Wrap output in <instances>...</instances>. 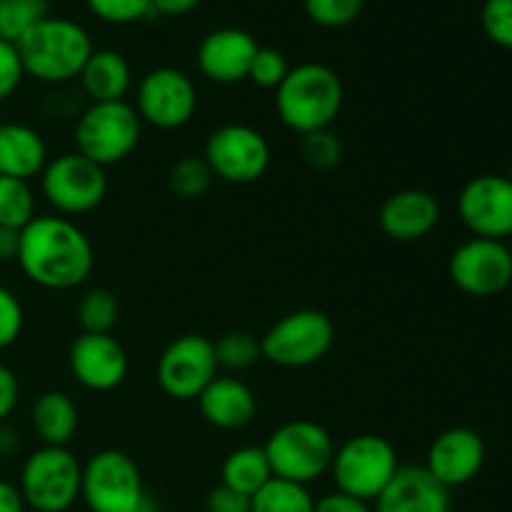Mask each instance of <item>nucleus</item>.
<instances>
[{
	"label": "nucleus",
	"instance_id": "nucleus-1",
	"mask_svg": "<svg viewBox=\"0 0 512 512\" xmlns=\"http://www.w3.org/2000/svg\"><path fill=\"white\" fill-rule=\"evenodd\" d=\"M18 265L30 283L45 290H75L88 283L95 250L80 225L63 215H35L20 230Z\"/></svg>",
	"mask_w": 512,
	"mask_h": 512
},
{
	"label": "nucleus",
	"instance_id": "nucleus-2",
	"mask_svg": "<svg viewBox=\"0 0 512 512\" xmlns=\"http://www.w3.org/2000/svg\"><path fill=\"white\" fill-rule=\"evenodd\" d=\"M343 103V80L325 63L295 65L275 90L278 118L300 135L330 128L338 120Z\"/></svg>",
	"mask_w": 512,
	"mask_h": 512
},
{
	"label": "nucleus",
	"instance_id": "nucleus-3",
	"mask_svg": "<svg viewBox=\"0 0 512 512\" xmlns=\"http://www.w3.org/2000/svg\"><path fill=\"white\" fill-rule=\"evenodd\" d=\"M25 75L40 83L60 85L78 78L93 53L88 30L70 18L48 15L15 43Z\"/></svg>",
	"mask_w": 512,
	"mask_h": 512
},
{
	"label": "nucleus",
	"instance_id": "nucleus-4",
	"mask_svg": "<svg viewBox=\"0 0 512 512\" xmlns=\"http://www.w3.org/2000/svg\"><path fill=\"white\" fill-rule=\"evenodd\" d=\"M80 498L88 512H160L158 500L145 490L135 460L115 448L90 455L83 465Z\"/></svg>",
	"mask_w": 512,
	"mask_h": 512
},
{
	"label": "nucleus",
	"instance_id": "nucleus-5",
	"mask_svg": "<svg viewBox=\"0 0 512 512\" xmlns=\"http://www.w3.org/2000/svg\"><path fill=\"white\" fill-rule=\"evenodd\" d=\"M263 448L273 478L305 485V488L330 473L335 458L333 435L320 423L305 418L280 425Z\"/></svg>",
	"mask_w": 512,
	"mask_h": 512
},
{
	"label": "nucleus",
	"instance_id": "nucleus-6",
	"mask_svg": "<svg viewBox=\"0 0 512 512\" xmlns=\"http://www.w3.org/2000/svg\"><path fill=\"white\" fill-rule=\"evenodd\" d=\"M140 133L143 120L128 100L90 103L75 123V153L110 168L138 148Z\"/></svg>",
	"mask_w": 512,
	"mask_h": 512
},
{
	"label": "nucleus",
	"instance_id": "nucleus-7",
	"mask_svg": "<svg viewBox=\"0 0 512 512\" xmlns=\"http://www.w3.org/2000/svg\"><path fill=\"white\" fill-rule=\"evenodd\" d=\"M398 468L395 445L383 435L363 433L353 435L340 448H335L330 475H333L335 490L365 500V503H375Z\"/></svg>",
	"mask_w": 512,
	"mask_h": 512
},
{
	"label": "nucleus",
	"instance_id": "nucleus-8",
	"mask_svg": "<svg viewBox=\"0 0 512 512\" xmlns=\"http://www.w3.org/2000/svg\"><path fill=\"white\" fill-rule=\"evenodd\" d=\"M83 465L70 448L40 445L20 468L18 490L30 512H68L80 498Z\"/></svg>",
	"mask_w": 512,
	"mask_h": 512
},
{
	"label": "nucleus",
	"instance_id": "nucleus-9",
	"mask_svg": "<svg viewBox=\"0 0 512 512\" xmlns=\"http://www.w3.org/2000/svg\"><path fill=\"white\" fill-rule=\"evenodd\" d=\"M335 345V325L323 310L303 308L283 315L260 338V350L278 368H310Z\"/></svg>",
	"mask_w": 512,
	"mask_h": 512
},
{
	"label": "nucleus",
	"instance_id": "nucleus-10",
	"mask_svg": "<svg viewBox=\"0 0 512 512\" xmlns=\"http://www.w3.org/2000/svg\"><path fill=\"white\" fill-rule=\"evenodd\" d=\"M40 190L50 208L63 218H75L100 208L108 195V175L80 153H63L48 160L40 173Z\"/></svg>",
	"mask_w": 512,
	"mask_h": 512
},
{
	"label": "nucleus",
	"instance_id": "nucleus-11",
	"mask_svg": "<svg viewBox=\"0 0 512 512\" xmlns=\"http://www.w3.org/2000/svg\"><path fill=\"white\" fill-rule=\"evenodd\" d=\"M203 158L223 183L250 185L268 173L270 143L253 125L228 123L208 135Z\"/></svg>",
	"mask_w": 512,
	"mask_h": 512
},
{
	"label": "nucleus",
	"instance_id": "nucleus-12",
	"mask_svg": "<svg viewBox=\"0 0 512 512\" xmlns=\"http://www.w3.org/2000/svg\"><path fill=\"white\" fill-rule=\"evenodd\" d=\"M155 378L168 398L178 403L198 400L200 393L218 378L213 340L200 333H185L175 338L160 353Z\"/></svg>",
	"mask_w": 512,
	"mask_h": 512
},
{
	"label": "nucleus",
	"instance_id": "nucleus-13",
	"mask_svg": "<svg viewBox=\"0 0 512 512\" xmlns=\"http://www.w3.org/2000/svg\"><path fill=\"white\" fill-rule=\"evenodd\" d=\"M133 108L153 128L180 130L198 110V88L188 73L160 65L140 78Z\"/></svg>",
	"mask_w": 512,
	"mask_h": 512
},
{
	"label": "nucleus",
	"instance_id": "nucleus-14",
	"mask_svg": "<svg viewBox=\"0 0 512 512\" xmlns=\"http://www.w3.org/2000/svg\"><path fill=\"white\" fill-rule=\"evenodd\" d=\"M450 280L473 298H493L512 283V250L505 240L470 238L453 250Z\"/></svg>",
	"mask_w": 512,
	"mask_h": 512
},
{
	"label": "nucleus",
	"instance_id": "nucleus-15",
	"mask_svg": "<svg viewBox=\"0 0 512 512\" xmlns=\"http://www.w3.org/2000/svg\"><path fill=\"white\" fill-rule=\"evenodd\" d=\"M458 215L475 238H512V183L508 175H478L458 195Z\"/></svg>",
	"mask_w": 512,
	"mask_h": 512
},
{
	"label": "nucleus",
	"instance_id": "nucleus-16",
	"mask_svg": "<svg viewBox=\"0 0 512 512\" xmlns=\"http://www.w3.org/2000/svg\"><path fill=\"white\" fill-rule=\"evenodd\" d=\"M73 378L90 393H110L128 378V353L113 333H80L68 353Z\"/></svg>",
	"mask_w": 512,
	"mask_h": 512
},
{
	"label": "nucleus",
	"instance_id": "nucleus-17",
	"mask_svg": "<svg viewBox=\"0 0 512 512\" xmlns=\"http://www.w3.org/2000/svg\"><path fill=\"white\" fill-rule=\"evenodd\" d=\"M260 45L253 35L243 28H218L210 30L198 45V70L218 85H235L248 80L250 65Z\"/></svg>",
	"mask_w": 512,
	"mask_h": 512
},
{
	"label": "nucleus",
	"instance_id": "nucleus-18",
	"mask_svg": "<svg viewBox=\"0 0 512 512\" xmlns=\"http://www.w3.org/2000/svg\"><path fill=\"white\" fill-rule=\"evenodd\" d=\"M485 465V443L475 430L450 428L430 443L425 468L448 490L468 485Z\"/></svg>",
	"mask_w": 512,
	"mask_h": 512
},
{
	"label": "nucleus",
	"instance_id": "nucleus-19",
	"mask_svg": "<svg viewBox=\"0 0 512 512\" xmlns=\"http://www.w3.org/2000/svg\"><path fill=\"white\" fill-rule=\"evenodd\" d=\"M380 230L395 243H415L438 228L440 203L433 193L420 188H405L385 198L380 208Z\"/></svg>",
	"mask_w": 512,
	"mask_h": 512
},
{
	"label": "nucleus",
	"instance_id": "nucleus-20",
	"mask_svg": "<svg viewBox=\"0 0 512 512\" xmlns=\"http://www.w3.org/2000/svg\"><path fill=\"white\" fill-rule=\"evenodd\" d=\"M373 512H450V490L425 465H400Z\"/></svg>",
	"mask_w": 512,
	"mask_h": 512
},
{
	"label": "nucleus",
	"instance_id": "nucleus-21",
	"mask_svg": "<svg viewBox=\"0 0 512 512\" xmlns=\"http://www.w3.org/2000/svg\"><path fill=\"white\" fill-rule=\"evenodd\" d=\"M200 415L218 430H243L253 423L258 413L255 393L238 378L218 375L198 398Z\"/></svg>",
	"mask_w": 512,
	"mask_h": 512
},
{
	"label": "nucleus",
	"instance_id": "nucleus-22",
	"mask_svg": "<svg viewBox=\"0 0 512 512\" xmlns=\"http://www.w3.org/2000/svg\"><path fill=\"white\" fill-rule=\"evenodd\" d=\"M43 135L25 123H0V175L30 180L48 165Z\"/></svg>",
	"mask_w": 512,
	"mask_h": 512
},
{
	"label": "nucleus",
	"instance_id": "nucleus-23",
	"mask_svg": "<svg viewBox=\"0 0 512 512\" xmlns=\"http://www.w3.org/2000/svg\"><path fill=\"white\" fill-rule=\"evenodd\" d=\"M78 80L90 103H113V100H125L133 73L123 53L113 48H98L85 60Z\"/></svg>",
	"mask_w": 512,
	"mask_h": 512
},
{
	"label": "nucleus",
	"instance_id": "nucleus-24",
	"mask_svg": "<svg viewBox=\"0 0 512 512\" xmlns=\"http://www.w3.org/2000/svg\"><path fill=\"white\" fill-rule=\"evenodd\" d=\"M30 423L43 445L68 448L80 428V410L65 390H45L30 408Z\"/></svg>",
	"mask_w": 512,
	"mask_h": 512
},
{
	"label": "nucleus",
	"instance_id": "nucleus-25",
	"mask_svg": "<svg viewBox=\"0 0 512 512\" xmlns=\"http://www.w3.org/2000/svg\"><path fill=\"white\" fill-rule=\"evenodd\" d=\"M270 480H273V470H270L268 455H265V448H258V445L235 448L233 453H228L220 470V483L248 498H253Z\"/></svg>",
	"mask_w": 512,
	"mask_h": 512
},
{
	"label": "nucleus",
	"instance_id": "nucleus-26",
	"mask_svg": "<svg viewBox=\"0 0 512 512\" xmlns=\"http://www.w3.org/2000/svg\"><path fill=\"white\" fill-rule=\"evenodd\" d=\"M250 512H315V498L305 485L273 478L250 498Z\"/></svg>",
	"mask_w": 512,
	"mask_h": 512
},
{
	"label": "nucleus",
	"instance_id": "nucleus-27",
	"mask_svg": "<svg viewBox=\"0 0 512 512\" xmlns=\"http://www.w3.org/2000/svg\"><path fill=\"white\" fill-rule=\"evenodd\" d=\"M120 320L118 295L108 288H90L78 300V323L83 333H113Z\"/></svg>",
	"mask_w": 512,
	"mask_h": 512
},
{
	"label": "nucleus",
	"instance_id": "nucleus-28",
	"mask_svg": "<svg viewBox=\"0 0 512 512\" xmlns=\"http://www.w3.org/2000/svg\"><path fill=\"white\" fill-rule=\"evenodd\" d=\"M35 218V195L28 180L0 175V225L23 230Z\"/></svg>",
	"mask_w": 512,
	"mask_h": 512
},
{
	"label": "nucleus",
	"instance_id": "nucleus-29",
	"mask_svg": "<svg viewBox=\"0 0 512 512\" xmlns=\"http://www.w3.org/2000/svg\"><path fill=\"white\" fill-rule=\"evenodd\" d=\"M213 345L218 368L230 370V373H243V370L253 368L258 360H263L260 338H255L248 330H228Z\"/></svg>",
	"mask_w": 512,
	"mask_h": 512
},
{
	"label": "nucleus",
	"instance_id": "nucleus-30",
	"mask_svg": "<svg viewBox=\"0 0 512 512\" xmlns=\"http://www.w3.org/2000/svg\"><path fill=\"white\" fill-rule=\"evenodd\" d=\"M213 178V170L205 163L203 155H183L168 170L170 190L183 200L203 198L213 185Z\"/></svg>",
	"mask_w": 512,
	"mask_h": 512
},
{
	"label": "nucleus",
	"instance_id": "nucleus-31",
	"mask_svg": "<svg viewBox=\"0 0 512 512\" xmlns=\"http://www.w3.org/2000/svg\"><path fill=\"white\" fill-rule=\"evenodd\" d=\"M43 18H48V0H0V40L18 43Z\"/></svg>",
	"mask_w": 512,
	"mask_h": 512
},
{
	"label": "nucleus",
	"instance_id": "nucleus-32",
	"mask_svg": "<svg viewBox=\"0 0 512 512\" xmlns=\"http://www.w3.org/2000/svg\"><path fill=\"white\" fill-rule=\"evenodd\" d=\"M300 158L305 160L308 168L318 170V173H330L345 158L343 140L330 128L303 135V140H300Z\"/></svg>",
	"mask_w": 512,
	"mask_h": 512
},
{
	"label": "nucleus",
	"instance_id": "nucleus-33",
	"mask_svg": "<svg viewBox=\"0 0 512 512\" xmlns=\"http://www.w3.org/2000/svg\"><path fill=\"white\" fill-rule=\"evenodd\" d=\"M305 13L323 28H345L365 8V0H303Z\"/></svg>",
	"mask_w": 512,
	"mask_h": 512
},
{
	"label": "nucleus",
	"instance_id": "nucleus-34",
	"mask_svg": "<svg viewBox=\"0 0 512 512\" xmlns=\"http://www.w3.org/2000/svg\"><path fill=\"white\" fill-rule=\"evenodd\" d=\"M288 73V58L278 48H258L253 65H250L248 80H253L263 90H278V85L283 83Z\"/></svg>",
	"mask_w": 512,
	"mask_h": 512
},
{
	"label": "nucleus",
	"instance_id": "nucleus-35",
	"mask_svg": "<svg viewBox=\"0 0 512 512\" xmlns=\"http://www.w3.org/2000/svg\"><path fill=\"white\" fill-rule=\"evenodd\" d=\"M85 3H88L90 13L115 25H128L153 15L150 0H85Z\"/></svg>",
	"mask_w": 512,
	"mask_h": 512
},
{
	"label": "nucleus",
	"instance_id": "nucleus-36",
	"mask_svg": "<svg viewBox=\"0 0 512 512\" xmlns=\"http://www.w3.org/2000/svg\"><path fill=\"white\" fill-rule=\"evenodd\" d=\"M480 20L495 45L512 50V0H485Z\"/></svg>",
	"mask_w": 512,
	"mask_h": 512
},
{
	"label": "nucleus",
	"instance_id": "nucleus-37",
	"mask_svg": "<svg viewBox=\"0 0 512 512\" xmlns=\"http://www.w3.org/2000/svg\"><path fill=\"white\" fill-rule=\"evenodd\" d=\"M25 325V310L13 290L0 285V350L18 343Z\"/></svg>",
	"mask_w": 512,
	"mask_h": 512
},
{
	"label": "nucleus",
	"instance_id": "nucleus-38",
	"mask_svg": "<svg viewBox=\"0 0 512 512\" xmlns=\"http://www.w3.org/2000/svg\"><path fill=\"white\" fill-rule=\"evenodd\" d=\"M23 78H25V68L15 43L0 40V103L8 100L10 95L20 88Z\"/></svg>",
	"mask_w": 512,
	"mask_h": 512
},
{
	"label": "nucleus",
	"instance_id": "nucleus-39",
	"mask_svg": "<svg viewBox=\"0 0 512 512\" xmlns=\"http://www.w3.org/2000/svg\"><path fill=\"white\" fill-rule=\"evenodd\" d=\"M205 510L208 512H250V498L228 488V485H215L205 498Z\"/></svg>",
	"mask_w": 512,
	"mask_h": 512
},
{
	"label": "nucleus",
	"instance_id": "nucleus-40",
	"mask_svg": "<svg viewBox=\"0 0 512 512\" xmlns=\"http://www.w3.org/2000/svg\"><path fill=\"white\" fill-rule=\"evenodd\" d=\"M20 400V383L8 365L0 363V423H8Z\"/></svg>",
	"mask_w": 512,
	"mask_h": 512
},
{
	"label": "nucleus",
	"instance_id": "nucleus-41",
	"mask_svg": "<svg viewBox=\"0 0 512 512\" xmlns=\"http://www.w3.org/2000/svg\"><path fill=\"white\" fill-rule=\"evenodd\" d=\"M315 512H373V508L365 500L335 490V493H328L320 500H315Z\"/></svg>",
	"mask_w": 512,
	"mask_h": 512
},
{
	"label": "nucleus",
	"instance_id": "nucleus-42",
	"mask_svg": "<svg viewBox=\"0 0 512 512\" xmlns=\"http://www.w3.org/2000/svg\"><path fill=\"white\" fill-rule=\"evenodd\" d=\"M200 5V0H150V10L153 15H168V18H178V15L193 13Z\"/></svg>",
	"mask_w": 512,
	"mask_h": 512
},
{
	"label": "nucleus",
	"instance_id": "nucleus-43",
	"mask_svg": "<svg viewBox=\"0 0 512 512\" xmlns=\"http://www.w3.org/2000/svg\"><path fill=\"white\" fill-rule=\"evenodd\" d=\"M20 230L0 225V263H18Z\"/></svg>",
	"mask_w": 512,
	"mask_h": 512
},
{
	"label": "nucleus",
	"instance_id": "nucleus-44",
	"mask_svg": "<svg viewBox=\"0 0 512 512\" xmlns=\"http://www.w3.org/2000/svg\"><path fill=\"white\" fill-rule=\"evenodd\" d=\"M0 512H25L18 485L8 483V480H0Z\"/></svg>",
	"mask_w": 512,
	"mask_h": 512
},
{
	"label": "nucleus",
	"instance_id": "nucleus-45",
	"mask_svg": "<svg viewBox=\"0 0 512 512\" xmlns=\"http://www.w3.org/2000/svg\"><path fill=\"white\" fill-rule=\"evenodd\" d=\"M20 450V433L8 423H0V458H10Z\"/></svg>",
	"mask_w": 512,
	"mask_h": 512
},
{
	"label": "nucleus",
	"instance_id": "nucleus-46",
	"mask_svg": "<svg viewBox=\"0 0 512 512\" xmlns=\"http://www.w3.org/2000/svg\"><path fill=\"white\" fill-rule=\"evenodd\" d=\"M508 178H510V183H512V165H510V173H508Z\"/></svg>",
	"mask_w": 512,
	"mask_h": 512
},
{
	"label": "nucleus",
	"instance_id": "nucleus-47",
	"mask_svg": "<svg viewBox=\"0 0 512 512\" xmlns=\"http://www.w3.org/2000/svg\"><path fill=\"white\" fill-rule=\"evenodd\" d=\"M510 250H512V248H510Z\"/></svg>",
	"mask_w": 512,
	"mask_h": 512
},
{
	"label": "nucleus",
	"instance_id": "nucleus-48",
	"mask_svg": "<svg viewBox=\"0 0 512 512\" xmlns=\"http://www.w3.org/2000/svg\"><path fill=\"white\" fill-rule=\"evenodd\" d=\"M28 512H30V510H28Z\"/></svg>",
	"mask_w": 512,
	"mask_h": 512
}]
</instances>
